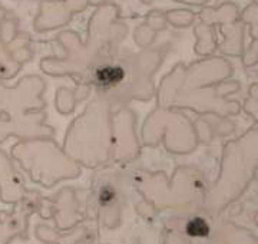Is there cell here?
I'll use <instances>...</instances> for the list:
<instances>
[{"instance_id":"cell-13","label":"cell","mask_w":258,"mask_h":244,"mask_svg":"<svg viewBox=\"0 0 258 244\" xmlns=\"http://www.w3.org/2000/svg\"><path fill=\"white\" fill-rule=\"evenodd\" d=\"M192 32L194 36L197 39L195 46H194V52L198 56H212L218 50L220 40H218V28L217 26L200 20L194 26Z\"/></svg>"},{"instance_id":"cell-15","label":"cell","mask_w":258,"mask_h":244,"mask_svg":"<svg viewBox=\"0 0 258 244\" xmlns=\"http://www.w3.org/2000/svg\"><path fill=\"white\" fill-rule=\"evenodd\" d=\"M240 13L238 5H235L234 2H224L218 6H204L197 15L201 22L218 26L225 22L240 20Z\"/></svg>"},{"instance_id":"cell-29","label":"cell","mask_w":258,"mask_h":244,"mask_svg":"<svg viewBox=\"0 0 258 244\" xmlns=\"http://www.w3.org/2000/svg\"><path fill=\"white\" fill-rule=\"evenodd\" d=\"M8 15H9V12L5 9V8H2V6H0V23L6 19V16H8Z\"/></svg>"},{"instance_id":"cell-14","label":"cell","mask_w":258,"mask_h":244,"mask_svg":"<svg viewBox=\"0 0 258 244\" xmlns=\"http://www.w3.org/2000/svg\"><path fill=\"white\" fill-rule=\"evenodd\" d=\"M92 89L93 88L91 85H76L75 89H69V88H64V86L57 88L55 96L56 111L62 113V115L72 113L78 103H81L82 101L89 98Z\"/></svg>"},{"instance_id":"cell-20","label":"cell","mask_w":258,"mask_h":244,"mask_svg":"<svg viewBox=\"0 0 258 244\" xmlns=\"http://www.w3.org/2000/svg\"><path fill=\"white\" fill-rule=\"evenodd\" d=\"M240 20L248 28L251 39L258 38V3H249L241 10Z\"/></svg>"},{"instance_id":"cell-25","label":"cell","mask_w":258,"mask_h":244,"mask_svg":"<svg viewBox=\"0 0 258 244\" xmlns=\"http://www.w3.org/2000/svg\"><path fill=\"white\" fill-rule=\"evenodd\" d=\"M241 62H242L244 68H252V66L258 65V38L251 40V43L241 56Z\"/></svg>"},{"instance_id":"cell-16","label":"cell","mask_w":258,"mask_h":244,"mask_svg":"<svg viewBox=\"0 0 258 244\" xmlns=\"http://www.w3.org/2000/svg\"><path fill=\"white\" fill-rule=\"evenodd\" d=\"M95 197L99 208H102L103 211H109L119 204L120 196L118 186L112 181H102L95 188Z\"/></svg>"},{"instance_id":"cell-17","label":"cell","mask_w":258,"mask_h":244,"mask_svg":"<svg viewBox=\"0 0 258 244\" xmlns=\"http://www.w3.org/2000/svg\"><path fill=\"white\" fill-rule=\"evenodd\" d=\"M23 65L19 62L9 46L0 39V81H10L22 71Z\"/></svg>"},{"instance_id":"cell-23","label":"cell","mask_w":258,"mask_h":244,"mask_svg":"<svg viewBox=\"0 0 258 244\" xmlns=\"http://www.w3.org/2000/svg\"><path fill=\"white\" fill-rule=\"evenodd\" d=\"M19 35V20L18 18L8 15L6 19L0 23V39L9 45L13 39Z\"/></svg>"},{"instance_id":"cell-21","label":"cell","mask_w":258,"mask_h":244,"mask_svg":"<svg viewBox=\"0 0 258 244\" xmlns=\"http://www.w3.org/2000/svg\"><path fill=\"white\" fill-rule=\"evenodd\" d=\"M157 35V30H154L149 25H147L144 22V23H141L135 28L132 36H134V42H135L137 46L141 47V49H147V47H151L154 45Z\"/></svg>"},{"instance_id":"cell-18","label":"cell","mask_w":258,"mask_h":244,"mask_svg":"<svg viewBox=\"0 0 258 244\" xmlns=\"http://www.w3.org/2000/svg\"><path fill=\"white\" fill-rule=\"evenodd\" d=\"M198 15L191 9H169L166 10L168 25L176 29H186L192 26Z\"/></svg>"},{"instance_id":"cell-4","label":"cell","mask_w":258,"mask_h":244,"mask_svg":"<svg viewBox=\"0 0 258 244\" xmlns=\"http://www.w3.org/2000/svg\"><path fill=\"white\" fill-rule=\"evenodd\" d=\"M258 171V127H251L242 135L222 147L221 169L214 186L205 196V208L218 214L242 196Z\"/></svg>"},{"instance_id":"cell-6","label":"cell","mask_w":258,"mask_h":244,"mask_svg":"<svg viewBox=\"0 0 258 244\" xmlns=\"http://www.w3.org/2000/svg\"><path fill=\"white\" fill-rule=\"evenodd\" d=\"M141 137L145 147H157L164 140L166 151L178 155L195 151L200 142L195 122L186 113L158 105L147 115Z\"/></svg>"},{"instance_id":"cell-11","label":"cell","mask_w":258,"mask_h":244,"mask_svg":"<svg viewBox=\"0 0 258 244\" xmlns=\"http://www.w3.org/2000/svg\"><path fill=\"white\" fill-rule=\"evenodd\" d=\"M26 193L23 175L13 165L9 155L0 150V201L5 204H18Z\"/></svg>"},{"instance_id":"cell-22","label":"cell","mask_w":258,"mask_h":244,"mask_svg":"<svg viewBox=\"0 0 258 244\" xmlns=\"http://www.w3.org/2000/svg\"><path fill=\"white\" fill-rule=\"evenodd\" d=\"M242 111L248 115L252 121L258 124V84L249 85L248 96L245 98V101L242 103Z\"/></svg>"},{"instance_id":"cell-24","label":"cell","mask_w":258,"mask_h":244,"mask_svg":"<svg viewBox=\"0 0 258 244\" xmlns=\"http://www.w3.org/2000/svg\"><path fill=\"white\" fill-rule=\"evenodd\" d=\"M145 23L157 32H162L168 28V19H166V12L159 9L149 10L145 16Z\"/></svg>"},{"instance_id":"cell-8","label":"cell","mask_w":258,"mask_h":244,"mask_svg":"<svg viewBox=\"0 0 258 244\" xmlns=\"http://www.w3.org/2000/svg\"><path fill=\"white\" fill-rule=\"evenodd\" d=\"M45 197L36 190H28L26 196L12 211L0 210V244H9L15 237L28 240L29 218L42 210Z\"/></svg>"},{"instance_id":"cell-2","label":"cell","mask_w":258,"mask_h":244,"mask_svg":"<svg viewBox=\"0 0 258 244\" xmlns=\"http://www.w3.org/2000/svg\"><path fill=\"white\" fill-rule=\"evenodd\" d=\"M128 25L120 20L118 5L108 2L93 10L88 20L86 40L75 30H62L56 42L63 56H46L40 60V71L49 76H69L76 85H89L93 66L115 53L128 35Z\"/></svg>"},{"instance_id":"cell-31","label":"cell","mask_w":258,"mask_h":244,"mask_svg":"<svg viewBox=\"0 0 258 244\" xmlns=\"http://www.w3.org/2000/svg\"><path fill=\"white\" fill-rule=\"evenodd\" d=\"M255 223L258 224V213H257V216H255Z\"/></svg>"},{"instance_id":"cell-3","label":"cell","mask_w":258,"mask_h":244,"mask_svg":"<svg viewBox=\"0 0 258 244\" xmlns=\"http://www.w3.org/2000/svg\"><path fill=\"white\" fill-rule=\"evenodd\" d=\"M112 109L95 95L68 127L63 150L79 165L96 168L112 161Z\"/></svg>"},{"instance_id":"cell-9","label":"cell","mask_w":258,"mask_h":244,"mask_svg":"<svg viewBox=\"0 0 258 244\" xmlns=\"http://www.w3.org/2000/svg\"><path fill=\"white\" fill-rule=\"evenodd\" d=\"M46 119V111L29 115H0V144L10 137H16L19 141L53 138L56 130Z\"/></svg>"},{"instance_id":"cell-26","label":"cell","mask_w":258,"mask_h":244,"mask_svg":"<svg viewBox=\"0 0 258 244\" xmlns=\"http://www.w3.org/2000/svg\"><path fill=\"white\" fill-rule=\"evenodd\" d=\"M232 228H234V234H235V238L238 240V243L240 244H258V240L252 235V233H249L248 230H245V228H241V227H235V225H232Z\"/></svg>"},{"instance_id":"cell-10","label":"cell","mask_w":258,"mask_h":244,"mask_svg":"<svg viewBox=\"0 0 258 244\" xmlns=\"http://www.w3.org/2000/svg\"><path fill=\"white\" fill-rule=\"evenodd\" d=\"M89 0H40L33 29L39 33L64 28L75 15L88 9Z\"/></svg>"},{"instance_id":"cell-12","label":"cell","mask_w":258,"mask_h":244,"mask_svg":"<svg viewBox=\"0 0 258 244\" xmlns=\"http://www.w3.org/2000/svg\"><path fill=\"white\" fill-rule=\"evenodd\" d=\"M218 33L221 35V40L218 45V50L222 56L241 57L245 46H244V35H245V25L241 20L225 22L217 26Z\"/></svg>"},{"instance_id":"cell-5","label":"cell","mask_w":258,"mask_h":244,"mask_svg":"<svg viewBox=\"0 0 258 244\" xmlns=\"http://www.w3.org/2000/svg\"><path fill=\"white\" fill-rule=\"evenodd\" d=\"M10 155L18 161L20 168L28 172L32 182L45 188H52L63 179L81 175L79 164L53 138L19 141L12 145Z\"/></svg>"},{"instance_id":"cell-28","label":"cell","mask_w":258,"mask_h":244,"mask_svg":"<svg viewBox=\"0 0 258 244\" xmlns=\"http://www.w3.org/2000/svg\"><path fill=\"white\" fill-rule=\"evenodd\" d=\"M105 3H108V0H89V6H93V8H99Z\"/></svg>"},{"instance_id":"cell-32","label":"cell","mask_w":258,"mask_h":244,"mask_svg":"<svg viewBox=\"0 0 258 244\" xmlns=\"http://www.w3.org/2000/svg\"><path fill=\"white\" fill-rule=\"evenodd\" d=\"M251 2H252V3H258V0H251Z\"/></svg>"},{"instance_id":"cell-7","label":"cell","mask_w":258,"mask_h":244,"mask_svg":"<svg viewBox=\"0 0 258 244\" xmlns=\"http://www.w3.org/2000/svg\"><path fill=\"white\" fill-rule=\"evenodd\" d=\"M141 154L137 137V113L128 105L113 106L112 109V161L129 162Z\"/></svg>"},{"instance_id":"cell-1","label":"cell","mask_w":258,"mask_h":244,"mask_svg":"<svg viewBox=\"0 0 258 244\" xmlns=\"http://www.w3.org/2000/svg\"><path fill=\"white\" fill-rule=\"evenodd\" d=\"M234 65L224 56H207L189 65L178 62L157 88V105L217 118L235 116L242 106L228 96L241 89L240 81L231 79Z\"/></svg>"},{"instance_id":"cell-19","label":"cell","mask_w":258,"mask_h":244,"mask_svg":"<svg viewBox=\"0 0 258 244\" xmlns=\"http://www.w3.org/2000/svg\"><path fill=\"white\" fill-rule=\"evenodd\" d=\"M185 234L191 238H207L211 234V225L204 217L195 216L186 221Z\"/></svg>"},{"instance_id":"cell-30","label":"cell","mask_w":258,"mask_h":244,"mask_svg":"<svg viewBox=\"0 0 258 244\" xmlns=\"http://www.w3.org/2000/svg\"><path fill=\"white\" fill-rule=\"evenodd\" d=\"M144 5H151V3H154V0H141Z\"/></svg>"},{"instance_id":"cell-27","label":"cell","mask_w":258,"mask_h":244,"mask_svg":"<svg viewBox=\"0 0 258 244\" xmlns=\"http://www.w3.org/2000/svg\"><path fill=\"white\" fill-rule=\"evenodd\" d=\"M176 3H181V5H186V6H195V8H204L207 6V3L210 0H174Z\"/></svg>"}]
</instances>
